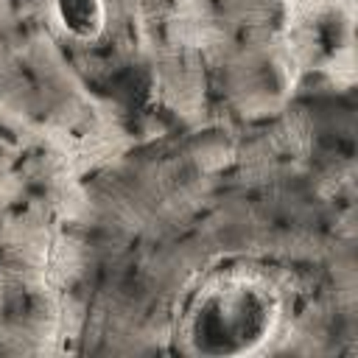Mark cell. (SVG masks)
<instances>
[{"mask_svg": "<svg viewBox=\"0 0 358 358\" xmlns=\"http://www.w3.org/2000/svg\"><path fill=\"white\" fill-rule=\"evenodd\" d=\"M53 17L67 36L90 42L106 25V0H53Z\"/></svg>", "mask_w": 358, "mask_h": 358, "instance_id": "2", "label": "cell"}, {"mask_svg": "<svg viewBox=\"0 0 358 358\" xmlns=\"http://www.w3.org/2000/svg\"><path fill=\"white\" fill-rule=\"evenodd\" d=\"M277 291L252 274H227L207 282L187 305L182 338L190 352L227 358L257 350L277 327Z\"/></svg>", "mask_w": 358, "mask_h": 358, "instance_id": "1", "label": "cell"}]
</instances>
